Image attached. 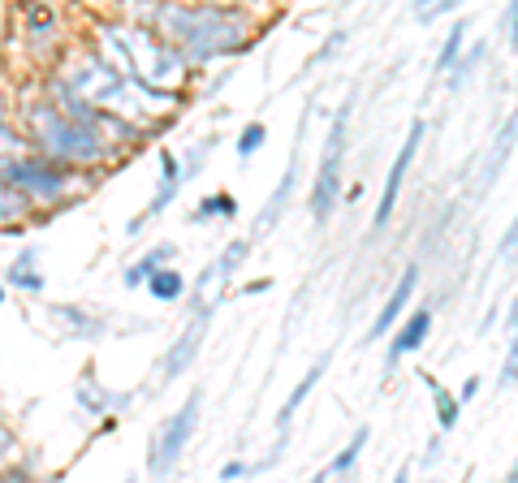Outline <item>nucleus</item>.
<instances>
[{"instance_id":"obj_11","label":"nucleus","mask_w":518,"mask_h":483,"mask_svg":"<svg viewBox=\"0 0 518 483\" xmlns=\"http://www.w3.org/2000/svg\"><path fill=\"white\" fill-rule=\"evenodd\" d=\"M22 26H26V39H35L39 52H48L57 44V9L48 0H22Z\"/></svg>"},{"instance_id":"obj_32","label":"nucleus","mask_w":518,"mask_h":483,"mask_svg":"<svg viewBox=\"0 0 518 483\" xmlns=\"http://www.w3.org/2000/svg\"><path fill=\"white\" fill-rule=\"evenodd\" d=\"M441 445H445L441 436H432V440H428V449H424V466H436V462H441Z\"/></svg>"},{"instance_id":"obj_4","label":"nucleus","mask_w":518,"mask_h":483,"mask_svg":"<svg viewBox=\"0 0 518 483\" xmlns=\"http://www.w3.org/2000/svg\"><path fill=\"white\" fill-rule=\"evenodd\" d=\"M199 410H203V393L195 389L182 402V410H173L169 419L160 423V432L152 436V449H147V471H152L156 479L177 471V462H182L190 436H195V427H199Z\"/></svg>"},{"instance_id":"obj_31","label":"nucleus","mask_w":518,"mask_h":483,"mask_svg":"<svg viewBox=\"0 0 518 483\" xmlns=\"http://www.w3.org/2000/svg\"><path fill=\"white\" fill-rule=\"evenodd\" d=\"M255 466H247V462H225L221 466V479H242V475H251Z\"/></svg>"},{"instance_id":"obj_8","label":"nucleus","mask_w":518,"mask_h":483,"mask_svg":"<svg viewBox=\"0 0 518 483\" xmlns=\"http://www.w3.org/2000/svg\"><path fill=\"white\" fill-rule=\"evenodd\" d=\"M216 307H221V302H208V307H199V311H195V320H190V324L182 328V337H177V341L169 345L165 367H160V384L177 380V376H182V371L199 358V350H203V333H208V324H212V311H216Z\"/></svg>"},{"instance_id":"obj_24","label":"nucleus","mask_w":518,"mask_h":483,"mask_svg":"<svg viewBox=\"0 0 518 483\" xmlns=\"http://www.w3.org/2000/svg\"><path fill=\"white\" fill-rule=\"evenodd\" d=\"M251 255V238H238V242H229L225 246V255L216 259V272H221V281L229 285V276H234L238 268H242V259Z\"/></svg>"},{"instance_id":"obj_19","label":"nucleus","mask_w":518,"mask_h":483,"mask_svg":"<svg viewBox=\"0 0 518 483\" xmlns=\"http://www.w3.org/2000/svg\"><path fill=\"white\" fill-rule=\"evenodd\" d=\"M169 259H173V246H169V242H165V246H156V251H147V255L139 259V264H130V272H126V285H130V289L147 285V281H152V272H160V268L169 264Z\"/></svg>"},{"instance_id":"obj_5","label":"nucleus","mask_w":518,"mask_h":483,"mask_svg":"<svg viewBox=\"0 0 518 483\" xmlns=\"http://www.w3.org/2000/svg\"><path fill=\"white\" fill-rule=\"evenodd\" d=\"M5 182L26 199H61L70 186V164L52 160V156H26V160H5Z\"/></svg>"},{"instance_id":"obj_16","label":"nucleus","mask_w":518,"mask_h":483,"mask_svg":"<svg viewBox=\"0 0 518 483\" xmlns=\"http://www.w3.org/2000/svg\"><path fill=\"white\" fill-rule=\"evenodd\" d=\"M367 440H372V427H367V423H363V427H354V436L346 440V449L337 453V458H333L329 466H324V475H320V479H337V475H350L354 466H359V458H363Z\"/></svg>"},{"instance_id":"obj_33","label":"nucleus","mask_w":518,"mask_h":483,"mask_svg":"<svg viewBox=\"0 0 518 483\" xmlns=\"http://www.w3.org/2000/svg\"><path fill=\"white\" fill-rule=\"evenodd\" d=\"M268 285H272V281H251V285H242V294H264Z\"/></svg>"},{"instance_id":"obj_23","label":"nucleus","mask_w":518,"mask_h":483,"mask_svg":"<svg viewBox=\"0 0 518 483\" xmlns=\"http://www.w3.org/2000/svg\"><path fill=\"white\" fill-rule=\"evenodd\" d=\"M52 315L70 324V328H74V337H100V333H104V320H91V315L74 311V307H52Z\"/></svg>"},{"instance_id":"obj_28","label":"nucleus","mask_w":518,"mask_h":483,"mask_svg":"<svg viewBox=\"0 0 518 483\" xmlns=\"http://www.w3.org/2000/svg\"><path fill=\"white\" fill-rule=\"evenodd\" d=\"M346 39H350V31H333V39H324V44H320V52H316V57H311V65L329 61V57H333V52H337V48H342V44H346Z\"/></svg>"},{"instance_id":"obj_3","label":"nucleus","mask_w":518,"mask_h":483,"mask_svg":"<svg viewBox=\"0 0 518 483\" xmlns=\"http://www.w3.org/2000/svg\"><path fill=\"white\" fill-rule=\"evenodd\" d=\"M350 117H354V100H346V104L333 113V126H329V138H324V151H320L316 177H311V199H307V207H311V220H316V225H329V216L337 212V203H342Z\"/></svg>"},{"instance_id":"obj_18","label":"nucleus","mask_w":518,"mask_h":483,"mask_svg":"<svg viewBox=\"0 0 518 483\" xmlns=\"http://www.w3.org/2000/svg\"><path fill=\"white\" fill-rule=\"evenodd\" d=\"M497 389H518V298L510 302V341H506V358H501Z\"/></svg>"},{"instance_id":"obj_6","label":"nucleus","mask_w":518,"mask_h":483,"mask_svg":"<svg viewBox=\"0 0 518 483\" xmlns=\"http://www.w3.org/2000/svg\"><path fill=\"white\" fill-rule=\"evenodd\" d=\"M424 134H428V121L424 117H415L411 121V130H406L402 138V147H398V160L389 164V177H385V190H380V203H376V212H372V229H389V220L393 212H398V195H402V186H406V173H411V164L419 156V143H424Z\"/></svg>"},{"instance_id":"obj_9","label":"nucleus","mask_w":518,"mask_h":483,"mask_svg":"<svg viewBox=\"0 0 518 483\" xmlns=\"http://www.w3.org/2000/svg\"><path fill=\"white\" fill-rule=\"evenodd\" d=\"M415 289H419V264L402 268L398 285L389 289L385 307L376 311V320H372V328H367V341H363V345H372V341H385V337L393 333V328H398V320L406 315V307H411V298H415Z\"/></svg>"},{"instance_id":"obj_12","label":"nucleus","mask_w":518,"mask_h":483,"mask_svg":"<svg viewBox=\"0 0 518 483\" xmlns=\"http://www.w3.org/2000/svg\"><path fill=\"white\" fill-rule=\"evenodd\" d=\"M329 363H333V354H320V358H316V363H311V367H307V376H303V380H298V389H294L290 397H285V406L277 410V432H281V436H285V432H290L294 414H298V410H303V402H307V397H311V393H316V384H320V376H324V371H329Z\"/></svg>"},{"instance_id":"obj_34","label":"nucleus","mask_w":518,"mask_h":483,"mask_svg":"<svg viewBox=\"0 0 518 483\" xmlns=\"http://www.w3.org/2000/svg\"><path fill=\"white\" fill-rule=\"evenodd\" d=\"M506 479H510V483H518V453H514V462H510V471H506Z\"/></svg>"},{"instance_id":"obj_14","label":"nucleus","mask_w":518,"mask_h":483,"mask_svg":"<svg viewBox=\"0 0 518 483\" xmlns=\"http://www.w3.org/2000/svg\"><path fill=\"white\" fill-rule=\"evenodd\" d=\"M424 384H428V393H432L436 427H441V432H454L458 419H462V397H458V389H445V384L432 380V376H424Z\"/></svg>"},{"instance_id":"obj_22","label":"nucleus","mask_w":518,"mask_h":483,"mask_svg":"<svg viewBox=\"0 0 518 483\" xmlns=\"http://www.w3.org/2000/svg\"><path fill=\"white\" fill-rule=\"evenodd\" d=\"M212 216L234 220V216H238V199L229 195V190H216V195H208V199L195 207V216H190V220H195V225H203V220H212Z\"/></svg>"},{"instance_id":"obj_25","label":"nucleus","mask_w":518,"mask_h":483,"mask_svg":"<svg viewBox=\"0 0 518 483\" xmlns=\"http://www.w3.org/2000/svg\"><path fill=\"white\" fill-rule=\"evenodd\" d=\"M467 0H415V22H424V26H432L436 18H445V13H458Z\"/></svg>"},{"instance_id":"obj_10","label":"nucleus","mask_w":518,"mask_h":483,"mask_svg":"<svg viewBox=\"0 0 518 483\" xmlns=\"http://www.w3.org/2000/svg\"><path fill=\"white\" fill-rule=\"evenodd\" d=\"M432 320H436V311H432V307H415L398 328H393V333H389V350H385V371H398L402 358H406V354H415L419 345L428 341Z\"/></svg>"},{"instance_id":"obj_26","label":"nucleus","mask_w":518,"mask_h":483,"mask_svg":"<svg viewBox=\"0 0 518 483\" xmlns=\"http://www.w3.org/2000/svg\"><path fill=\"white\" fill-rule=\"evenodd\" d=\"M264 143H268V126H264V121H251V126L238 134V156H242V160H251Z\"/></svg>"},{"instance_id":"obj_13","label":"nucleus","mask_w":518,"mask_h":483,"mask_svg":"<svg viewBox=\"0 0 518 483\" xmlns=\"http://www.w3.org/2000/svg\"><path fill=\"white\" fill-rule=\"evenodd\" d=\"M518 147V100H514V113L506 117V126L497 130L493 138V147H488V160H484V190L497 182V173L506 169V160H510V151Z\"/></svg>"},{"instance_id":"obj_15","label":"nucleus","mask_w":518,"mask_h":483,"mask_svg":"<svg viewBox=\"0 0 518 483\" xmlns=\"http://www.w3.org/2000/svg\"><path fill=\"white\" fill-rule=\"evenodd\" d=\"M484 57H488V44H484V39H475L471 48H462V57H458V61H454V69L445 74V91H449V95H458V91L475 78V69L484 65Z\"/></svg>"},{"instance_id":"obj_35","label":"nucleus","mask_w":518,"mask_h":483,"mask_svg":"<svg viewBox=\"0 0 518 483\" xmlns=\"http://www.w3.org/2000/svg\"><path fill=\"white\" fill-rule=\"evenodd\" d=\"M0 302H5V285H0Z\"/></svg>"},{"instance_id":"obj_27","label":"nucleus","mask_w":518,"mask_h":483,"mask_svg":"<svg viewBox=\"0 0 518 483\" xmlns=\"http://www.w3.org/2000/svg\"><path fill=\"white\" fill-rule=\"evenodd\" d=\"M501 39L518 57V0H506V9H501Z\"/></svg>"},{"instance_id":"obj_17","label":"nucleus","mask_w":518,"mask_h":483,"mask_svg":"<svg viewBox=\"0 0 518 483\" xmlns=\"http://www.w3.org/2000/svg\"><path fill=\"white\" fill-rule=\"evenodd\" d=\"M467 31H471L467 18H458L454 26H449L445 44H441V52H436V61H432V74H449V69H454V61L462 57V48H467Z\"/></svg>"},{"instance_id":"obj_20","label":"nucleus","mask_w":518,"mask_h":483,"mask_svg":"<svg viewBox=\"0 0 518 483\" xmlns=\"http://www.w3.org/2000/svg\"><path fill=\"white\" fill-rule=\"evenodd\" d=\"M147 294L156 302H177L186 294V276L177 268H160V272H152V281H147Z\"/></svg>"},{"instance_id":"obj_1","label":"nucleus","mask_w":518,"mask_h":483,"mask_svg":"<svg viewBox=\"0 0 518 483\" xmlns=\"http://www.w3.org/2000/svg\"><path fill=\"white\" fill-rule=\"evenodd\" d=\"M165 35L186 48L190 61L216 57V52H242L251 44V22L234 9H212V5H165Z\"/></svg>"},{"instance_id":"obj_30","label":"nucleus","mask_w":518,"mask_h":483,"mask_svg":"<svg viewBox=\"0 0 518 483\" xmlns=\"http://www.w3.org/2000/svg\"><path fill=\"white\" fill-rule=\"evenodd\" d=\"M458 397H462V406H471L475 397H480V376H467L458 384Z\"/></svg>"},{"instance_id":"obj_2","label":"nucleus","mask_w":518,"mask_h":483,"mask_svg":"<svg viewBox=\"0 0 518 483\" xmlns=\"http://www.w3.org/2000/svg\"><path fill=\"white\" fill-rule=\"evenodd\" d=\"M31 138L44 156L61 160V164H95V160L108 156L100 134H95L91 126H83L78 117H70L61 104L39 108V121H31Z\"/></svg>"},{"instance_id":"obj_21","label":"nucleus","mask_w":518,"mask_h":483,"mask_svg":"<svg viewBox=\"0 0 518 483\" xmlns=\"http://www.w3.org/2000/svg\"><path fill=\"white\" fill-rule=\"evenodd\" d=\"M5 281L13 289H31V294H35V289H44V276L35 272V251H22L18 259H13V268L5 272Z\"/></svg>"},{"instance_id":"obj_29","label":"nucleus","mask_w":518,"mask_h":483,"mask_svg":"<svg viewBox=\"0 0 518 483\" xmlns=\"http://www.w3.org/2000/svg\"><path fill=\"white\" fill-rule=\"evenodd\" d=\"M497 255H501V259H514V255H518V216L510 220L506 238H501V242H497Z\"/></svg>"},{"instance_id":"obj_7","label":"nucleus","mask_w":518,"mask_h":483,"mask_svg":"<svg viewBox=\"0 0 518 483\" xmlns=\"http://www.w3.org/2000/svg\"><path fill=\"white\" fill-rule=\"evenodd\" d=\"M307 121H311V104H307L303 121H298V134H294V151H290V164H285L281 182L272 186V195H268V207H264V212H259V220H255V233H251V238H268V233L281 225L285 207H290V195H294V186H298V156H303V134H307Z\"/></svg>"}]
</instances>
